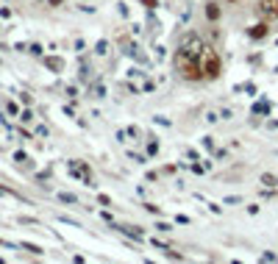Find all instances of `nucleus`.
Returning a JSON list of instances; mask_svg holds the SVG:
<instances>
[{
  "label": "nucleus",
  "mask_w": 278,
  "mask_h": 264,
  "mask_svg": "<svg viewBox=\"0 0 278 264\" xmlns=\"http://www.w3.org/2000/svg\"><path fill=\"white\" fill-rule=\"evenodd\" d=\"M70 175H75V178H81L83 184L92 187V170L86 161H70Z\"/></svg>",
  "instance_id": "nucleus-5"
},
{
  "label": "nucleus",
  "mask_w": 278,
  "mask_h": 264,
  "mask_svg": "<svg viewBox=\"0 0 278 264\" xmlns=\"http://www.w3.org/2000/svg\"><path fill=\"white\" fill-rule=\"evenodd\" d=\"M145 3H147V6H150V8H153V6H156V0H145Z\"/></svg>",
  "instance_id": "nucleus-10"
},
{
  "label": "nucleus",
  "mask_w": 278,
  "mask_h": 264,
  "mask_svg": "<svg viewBox=\"0 0 278 264\" xmlns=\"http://www.w3.org/2000/svg\"><path fill=\"white\" fill-rule=\"evenodd\" d=\"M48 67H53V69H62V67H64V62H62V59H48Z\"/></svg>",
  "instance_id": "nucleus-8"
},
{
  "label": "nucleus",
  "mask_w": 278,
  "mask_h": 264,
  "mask_svg": "<svg viewBox=\"0 0 278 264\" xmlns=\"http://www.w3.org/2000/svg\"><path fill=\"white\" fill-rule=\"evenodd\" d=\"M220 3H206V20H211V22H217L220 20Z\"/></svg>",
  "instance_id": "nucleus-7"
},
{
  "label": "nucleus",
  "mask_w": 278,
  "mask_h": 264,
  "mask_svg": "<svg viewBox=\"0 0 278 264\" xmlns=\"http://www.w3.org/2000/svg\"><path fill=\"white\" fill-rule=\"evenodd\" d=\"M175 69H178V75L187 78V81H203L201 62H198L195 56L184 53V50H178V53H175Z\"/></svg>",
  "instance_id": "nucleus-1"
},
{
  "label": "nucleus",
  "mask_w": 278,
  "mask_h": 264,
  "mask_svg": "<svg viewBox=\"0 0 278 264\" xmlns=\"http://www.w3.org/2000/svg\"><path fill=\"white\" fill-rule=\"evenodd\" d=\"M262 181L267 184V187H276L278 181H276V175H262Z\"/></svg>",
  "instance_id": "nucleus-9"
},
{
  "label": "nucleus",
  "mask_w": 278,
  "mask_h": 264,
  "mask_svg": "<svg viewBox=\"0 0 278 264\" xmlns=\"http://www.w3.org/2000/svg\"><path fill=\"white\" fill-rule=\"evenodd\" d=\"M256 14H259V20H264V22H276L278 20V0H259Z\"/></svg>",
  "instance_id": "nucleus-3"
},
{
  "label": "nucleus",
  "mask_w": 278,
  "mask_h": 264,
  "mask_svg": "<svg viewBox=\"0 0 278 264\" xmlns=\"http://www.w3.org/2000/svg\"><path fill=\"white\" fill-rule=\"evenodd\" d=\"M198 62H201V72H203V78H208V81L220 78V72H222V62H220V56H217L211 48L203 50Z\"/></svg>",
  "instance_id": "nucleus-2"
},
{
  "label": "nucleus",
  "mask_w": 278,
  "mask_h": 264,
  "mask_svg": "<svg viewBox=\"0 0 278 264\" xmlns=\"http://www.w3.org/2000/svg\"><path fill=\"white\" fill-rule=\"evenodd\" d=\"M178 50H184V53L195 56V59H201V53H203V50H206V42H203L198 34H189L187 39L181 42V48H178Z\"/></svg>",
  "instance_id": "nucleus-4"
},
{
  "label": "nucleus",
  "mask_w": 278,
  "mask_h": 264,
  "mask_svg": "<svg viewBox=\"0 0 278 264\" xmlns=\"http://www.w3.org/2000/svg\"><path fill=\"white\" fill-rule=\"evenodd\" d=\"M248 34H250V39H264V36L270 34V22L262 20V22H256V25H250Z\"/></svg>",
  "instance_id": "nucleus-6"
}]
</instances>
